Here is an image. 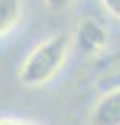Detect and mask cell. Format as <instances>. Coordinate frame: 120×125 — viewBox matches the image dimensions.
Listing matches in <instances>:
<instances>
[{"mask_svg":"<svg viewBox=\"0 0 120 125\" xmlns=\"http://www.w3.org/2000/svg\"><path fill=\"white\" fill-rule=\"evenodd\" d=\"M72 46L68 33H54L33 46L17 71V79L25 88H40L52 81L64 67Z\"/></svg>","mask_w":120,"mask_h":125,"instance_id":"obj_1","label":"cell"},{"mask_svg":"<svg viewBox=\"0 0 120 125\" xmlns=\"http://www.w3.org/2000/svg\"><path fill=\"white\" fill-rule=\"evenodd\" d=\"M72 44L81 54H99L108 46V29L95 17H83L77 23Z\"/></svg>","mask_w":120,"mask_h":125,"instance_id":"obj_2","label":"cell"},{"mask_svg":"<svg viewBox=\"0 0 120 125\" xmlns=\"http://www.w3.org/2000/svg\"><path fill=\"white\" fill-rule=\"evenodd\" d=\"M89 125H120V88L99 96L89 113Z\"/></svg>","mask_w":120,"mask_h":125,"instance_id":"obj_3","label":"cell"},{"mask_svg":"<svg viewBox=\"0 0 120 125\" xmlns=\"http://www.w3.org/2000/svg\"><path fill=\"white\" fill-rule=\"evenodd\" d=\"M95 85L102 92H110V90L120 88V50L108 61V67L102 71V75L95 79Z\"/></svg>","mask_w":120,"mask_h":125,"instance_id":"obj_4","label":"cell"},{"mask_svg":"<svg viewBox=\"0 0 120 125\" xmlns=\"http://www.w3.org/2000/svg\"><path fill=\"white\" fill-rule=\"evenodd\" d=\"M21 19V0H0V38L13 31Z\"/></svg>","mask_w":120,"mask_h":125,"instance_id":"obj_5","label":"cell"},{"mask_svg":"<svg viewBox=\"0 0 120 125\" xmlns=\"http://www.w3.org/2000/svg\"><path fill=\"white\" fill-rule=\"evenodd\" d=\"M72 2H75V0H44V6L50 13H62V10H66Z\"/></svg>","mask_w":120,"mask_h":125,"instance_id":"obj_6","label":"cell"},{"mask_svg":"<svg viewBox=\"0 0 120 125\" xmlns=\"http://www.w3.org/2000/svg\"><path fill=\"white\" fill-rule=\"evenodd\" d=\"M102 4L112 17L120 19V0H102Z\"/></svg>","mask_w":120,"mask_h":125,"instance_id":"obj_7","label":"cell"},{"mask_svg":"<svg viewBox=\"0 0 120 125\" xmlns=\"http://www.w3.org/2000/svg\"><path fill=\"white\" fill-rule=\"evenodd\" d=\"M0 125H35V123L23 121V119H13V117H4V119H0Z\"/></svg>","mask_w":120,"mask_h":125,"instance_id":"obj_8","label":"cell"}]
</instances>
